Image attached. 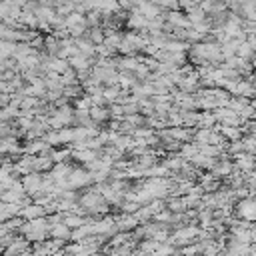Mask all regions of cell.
I'll list each match as a JSON object with an SVG mask.
<instances>
[{
  "label": "cell",
  "mask_w": 256,
  "mask_h": 256,
  "mask_svg": "<svg viewBox=\"0 0 256 256\" xmlns=\"http://www.w3.org/2000/svg\"><path fill=\"white\" fill-rule=\"evenodd\" d=\"M20 186H22V190H24L26 194L36 196V194L44 188V176H42L40 172H28V174L22 176Z\"/></svg>",
  "instance_id": "obj_1"
},
{
  "label": "cell",
  "mask_w": 256,
  "mask_h": 256,
  "mask_svg": "<svg viewBox=\"0 0 256 256\" xmlns=\"http://www.w3.org/2000/svg\"><path fill=\"white\" fill-rule=\"evenodd\" d=\"M132 10H136V12H140L146 20H154V18H160V16H164V10L160 8V6H156L152 0H148V2H142V4H138V6H134Z\"/></svg>",
  "instance_id": "obj_2"
},
{
  "label": "cell",
  "mask_w": 256,
  "mask_h": 256,
  "mask_svg": "<svg viewBox=\"0 0 256 256\" xmlns=\"http://www.w3.org/2000/svg\"><path fill=\"white\" fill-rule=\"evenodd\" d=\"M236 214L240 216V220L252 222V218H254V202H252V196L240 198V202L236 204Z\"/></svg>",
  "instance_id": "obj_3"
},
{
  "label": "cell",
  "mask_w": 256,
  "mask_h": 256,
  "mask_svg": "<svg viewBox=\"0 0 256 256\" xmlns=\"http://www.w3.org/2000/svg\"><path fill=\"white\" fill-rule=\"evenodd\" d=\"M164 20L172 28H190V22L186 20V14L180 10H164Z\"/></svg>",
  "instance_id": "obj_4"
},
{
  "label": "cell",
  "mask_w": 256,
  "mask_h": 256,
  "mask_svg": "<svg viewBox=\"0 0 256 256\" xmlns=\"http://www.w3.org/2000/svg\"><path fill=\"white\" fill-rule=\"evenodd\" d=\"M146 24H148V20L136 10H130V16H126V26H128V30H132V32L146 30Z\"/></svg>",
  "instance_id": "obj_5"
},
{
  "label": "cell",
  "mask_w": 256,
  "mask_h": 256,
  "mask_svg": "<svg viewBox=\"0 0 256 256\" xmlns=\"http://www.w3.org/2000/svg\"><path fill=\"white\" fill-rule=\"evenodd\" d=\"M186 20L190 22V26L200 24V22H204V20H206V12L196 4V6H192L190 10H186Z\"/></svg>",
  "instance_id": "obj_6"
},
{
  "label": "cell",
  "mask_w": 256,
  "mask_h": 256,
  "mask_svg": "<svg viewBox=\"0 0 256 256\" xmlns=\"http://www.w3.org/2000/svg\"><path fill=\"white\" fill-rule=\"evenodd\" d=\"M14 46H16V42H8V40H0V60H4V58H12Z\"/></svg>",
  "instance_id": "obj_7"
},
{
  "label": "cell",
  "mask_w": 256,
  "mask_h": 256,
  "mask_svg": "<svg viewBox=\"0 0 256 256\" xmlns=\"http://www.w3.org/2000/svg\"><path fill=\"white\" fill-rule=\"evenodd\" d=\"M156 6H160L162 10H180L178 8V0H152Z\"/></svg>",
  "instance_id": "obj_8"
},
{
  "label": "cell",
  "mask_w": 256,
  "mask_h": 256,
  "mask_svg": "<svg viewBox=\"0 0 256 256\" xmlns=\"http://www.w3.org/2000/svg\"><path fill=\"white\" fill-rule=\"evenodd\" d=\"M92 106V102H90V96L86 94V96H80L78 100H76V110H88Z\"/></svg>",
  "instance_id": "obj_9"
},
{
  "label": "cell",
  "mask_w": 256,
  "mask_h": 256,
  "mask_svg": "<svg viewBox=\"0 0 256 256\" xmlns=\"http://www.w3.org/2000/svg\"><path fill=\"white\" fill-rule=\"evenodd\" d=\"M142 2H148V0H134V6H138V4H142Z\"/></svg>",
  "instance_id": "obj_10"
}]
</instances>
